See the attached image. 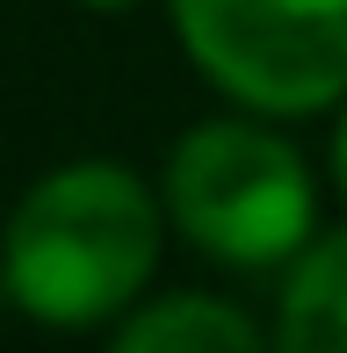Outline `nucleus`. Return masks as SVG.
<instances>
[{
	"instance_id": "obj_3",
	"label": "nucleus",
	"mask_w": 347,
	"mask_h": 353,
	"mask_svg": "<svg viewBox=\"0 0 347 353\" xmlns=\"http://www.w3.org/2000/svg\"><path fill=\"white\" fill-rule=\"evenodd\" d=\"M188 58L261 116H311L347 94V0H174Z\"/></svg>"
},
{
	"instance_id": "obj_2",
	"label": "nucleus",
	"mask_w": 347,
	"mask_h": 353,
	"mask_svg": "<svg viewBox=\"0 0 347 353\" xmlns=\"http://www.w3.org/2000/svg\"><path fill=\"white\" fill-rule=\"evenodd\" d=\"M167 216L225 267H275L311 238L304 159L261 123H196L167 159Z\"/></svg>"
},
{
	"instance_id": "obj_7",
	"label": "nucleus",
	"mask_w": 347,
	"mask_h": 353,
	"mask_svg": "<svg viewBox=\"0 0 347 353\" xmlns=\"http://www.w3.org/2000/svg\"><path fill=\"white\" fill-rule=\"evenodd\" d=\"M80 8H94V14H123V8H138V0H80Z\"/></svg>"
},
{
	"instance_id": "obj_4",
	"label": "nucleus",
	"mask_w": 347,
	"mask_h": 353,
	"mask_svg": "<svg viewBox=\"0 0 347 353\" xmlns=\"http://www.w3.org/2000/svg\"><path fill=\"white\" fill-rule=\"evenodd\" d=\"M116 346L123 353H246V346H261V325L217 296H167L152 310L123 317Z\"/></svg>"
},
{
	"instance_id": "obj_6",
	"label": "nucleus",
	"mask_w": 347,
	"mask_h": 353,
	"mask_svg": "<svg viewBox=\"0 0 347 353\" xmlns=\"http://www.w3.org/2000/svg\"><path fill=\"white\" fill-rule=\"evenodd\" d=\"M333 173H340V195H347V108H340V130H333Z\"/></svg>"
},
{
	"instance_id": "obj_1",
	"label": "nucleus",
	"mask_w": 347,
	"mask_h": 353,
	"mask_svg": "<svg viewBox=\"0 0 347 353\" xmlns=\"http://www.w3.org/2000/svg\"><path fill=\"white\" fill-rule=\"evenodd\" d=\"M152 260H160V202L116 159H80L37 181L0 238L8 303L58 332L131 310L152 281Z\"/></svg>"
},
{
	"instance_id": "obj_8",
	"label": "nucleus",
	"mask_w": 347,
	"mask_h": 353,
	"mask_svg": "<svg viewBox=\"0 0 347 353\" xmlns=\"http://www.w3.org/2000/svg\"><path fill=\"white\" fill-rule=\"evenodd\" d=\"M0 296H8V281H0Z\"/></svg>"
},
{
	"instance_id": "obj_5",
	"label": "nucleus",
	"mask_w": 347,
	"mask_h": 353,
	"mask_svg": "<svg viewBox=\"0 0 347 353\" xmlns=\"http://www.w3.org/2000/svg\"><path fill=\"white\" fill-rule=\"evenodd\" d=\"M282 346L290 353H347V231L304 245L282 296Z\"/></svg>"
}]
</instances>
